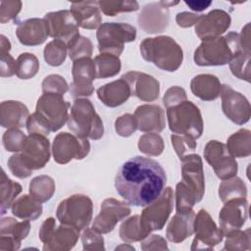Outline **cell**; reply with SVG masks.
Listing matches in <instances>:
<instances>
[{"instance_id": "11", "label": "cell", "mask_w": 251, "mask_h": 251, "mask_svg": "<svg viewBox=\"0 0 251 251\" xmlns=\"http://www.w3.org/2000/svg\"><path fill=\"white\" fill-rule=\"evenodd\" d=\"M18 154L25 169L32 173L44 168L48 163L50 159V142L44 135L28 134L22 150Z\"/></svg>"}, {"instance_id": "42", "label": "cell", "mask_w": 251, "mask_h": 251, "mask_svg": "<svg viewBox=\"0 0 251 251\" xmlns=\"http://www.w3.org/2000/svg\"><path fill=\"white\" fill-rule=\"evenodd\" d=\"M138 149L148 156H159L165 149V143L158 133L149 132L139 137Z\"/></svg>"}, {"instance_id": "31", "label": "cell", "mask_w": 251, "mask_h": 251, "mask_svg": "<svg viewBox=\"0 0 251 251\" xmlns=\"http://www.w3.org/2000/svg\"><path fill=\"white\" fill-rule=\"evenodd\" d=\"M222 84L220 79L210 74H202L194 76L190 82L192 93L203 101H213L220 96Z\"/></svg>"}, {"instance_id": "41", "label": "cell", "mask_w": 251, "mask_h": 251, "mask_svg": "<svg viewBox=\"0 0 251 251\" xmlns=\"http://www.w3.org/2000/svg\"><path fill=\"white\" fill-rule=\"evenodd\" d=\"M226 239L223 250L238 251L251 249V234L250 228L246 230L235 229L226 234Z\"/></svg>"}, {"instance_id": "15", "label": "cell", "mask_w": 251, "mask_h": 251, "mask_svg": "<svg viewBox=\"0 0 251 251\" xmlns=\"http://www.w3.org/2000/svg\"><path fill=\"white\" fill-rule=\"evenodd\" d=\"M222 110L232 123L241 126L250 120L251 107L247 98L227 84H223L220 92Z\"/></svg>"}, {"instance_id": "10", "label": "cell", "mask_w": 251, "mask_h": 251, "mask_svg": "<svg viewBox=\"0 0 251 251\" xmlns=\"http://www.w3.org/2000/svg\"><path fill=\"white\" fill-rule=\"evenodd\" d=\"M70 107L63 95L43 93L37 100L35 112L46 120L52 131H57L68 122Z\"/></svg>"}, {"instance_id": "23", "label": "cell", "mask_w": 251, "mask_h": 251, "mask_svg": "<svg viewBox=\"0 0 251 251\" xmlns=\"http://www.w3.org/2000/svg\"><path fill=\"white\" fill-rule=\"evenodd\" d=\"M28 221L18 222L13 218H3L0 223V251L19 250L21 242L29 232Z\"/></svg>"}, {"instance_id": "1", "label": "cell", "mask_w": 251, "mask_h": 251, "mask_svg": "<svg viewBox=\"0 0 251 251\" xmlns=\"http://www.w3.org/2000/svg\"><path fill=\"white\" fill-rule=\"evenodd\" d=\"M167 175L155 160L135 156L125 162L115 177V188L128 204L145 207L164 191Z\"/></svg>"}, {"instance_id": "19", "label": "cell", "mask_w": 251, "mask_h": 251, "mask_svg": "<svg viewBox=\"0 0 251 251\" xmlns=\"http://www.w3.org/2000/svg\"><path fill=\"white\" fill-rule=\"evenodd\" d=\"M248 218V202L245 197L233 198L225 202L219 214L220 228L224 236L240 227Z\"/></svg>"}, {"instance_id": "3", "label": "cell", "mask_w": 251, "mask_h": 251, "mask_svg": "<svg viewBox=\"0 0 251 251\" xmlns=\"http://www.w3.org/2000/svg\"><path fill=\"white\" fill-rule=\"evenodd\" d=\"M241 49L239 33L230 31L225 36L203 40L195 50L193 60L201 67L224 66Z\"/></svg>"}, {"instance_id": "20", "label": "cell", "mask_w": 251, "mask_h": 251, "mask_svg": "<svg viewBox=\"0 0 251 251\" xmlns=\"http://www.w3.org/2000/svg\"><path fill=\"white\" fill-rule=\"evenodd\" d=\"M230 16L224 10L215 9L201 19L195 25V33L203 41L221 36L230 26Z\"/></svg>"}, {"instance_id": "29", "label": "cell", "mask_w": 251, "mask_h": 251, "mask_svg": "<svg viewBox=\"0 0 251 251\" xmlns=\"http://www.w3.org/2000/svg\"><path fill=\"white\" fill-rule=\"evenodd\" d=\"M79 237V230L72 226L61 224L55 227L47 242L43 243L44 251H67L74 248Z\"/></svg>"}, {"instance_id": "59", "label": "cell", "mask_w": 251, "mask_h": 251, "mask_svg": "<svg viewBox=\"0 0 251 251\" xmlns=\"http://www.w3.org/2000/svg\"><path fill=\"white\" fill-rule=\"evenodd\" d=\"M55 227H56V222L54 218H48L42 223L39 229V239L41 240L42 243L47 242V240L49 239Z\"/></svg>"}, {"instance_id": "28", "label": "cell", "mask_w": 251, "mask_h": 251, "mask_svg": "<svg viewBox=\"0 0 251 251\" xmlns=\"http://www.w3.org/2000/svg\"><path fill=\"white\" fill-rule=\"evenodd\" d=\"M28 117L27 107L20 101H3L0 105V124L3 127L21 128L26 125Z\"/></svg>"}, {"instance_id": "13", "label": "cell", "mask_w": 251, "mask_h": 251, "mask_svg": "<svg viewBox=\"0 0 251 251\" xmlns=\"http://www.w3.org/2000/svg\"><path fill=\"white\" fill-rule=\"evenodd\" d=\"M43 19L47 24L49 36L63 41L68 48L79 37L78 25L71 11L50 12Z\"/></svg>"}, {"instance_id": "61", "label": "cell", "mask_w": 251, "mask_h": 251, "mask_svg": "<svg viewBox=\"0 0 251 251\" xmlns=\"http://www.w3.org/2000/svg\"><path fill=\"white\" fill-rule=\"evenodd\" d=\"M11 50V42L9 39L4 35H0V53H9Z\"/></svg>"}, {"instance_id": "18", "label": "cell", "mask_w": 251, "mask_h": 251, "mask_svg": "<svg viewBox=\"0 0 251 251\" xmlns=\"http://www.w3.org/2000/svg\"><path fill=\"white\" fill-rule=\"evenodd\" d=\"M182 182L192 191L197 203L205 193V177L202 159L197 154H189L181 159Z\"/></svg>"}, {"instance_id": "44", "label": "cell", "mask_w": 251, "mask_h": 251, "mask_svg": "<svg viewBox=\"0 0 251 251\" xmlns=\"http://www.w3.org/2000/svg\"><path fill=\"white\" fill-rule=\"evenodd\" d=\"M100 11L109 17H114L119 13L134 12L139 9V5L136 1H121V0H108L98 1Z\"/></svg>"}, {"instance_id": "34", "label": "cell", "mask_w": 251, "mask_h": 251, "mask_svg": "<svg viewBox=\"0 0 251 251\" xmlns=\"http://www.w3.org/2000/svg\"><path fill=\"white\" fill-rule=\"evenodd\" d=\"M149 234L150 232L141 225L140 217L138 215L132 216L126 220L121 225L119 229V235L126 243L142 241Z\"/></svg>"}, {"instance_id": "55", "label": "cell", "mask_w": 251, "mask_h": 251, "mask_svg": "<svg viewBox=\"0 0 251 251\" xmlns=\"http://www.w3.org/2000/svg\"><path fill=\"white\" fill-rule=\"evenodd\" d=\"M7 164H8V168H9L10 172L12 173V175L19 178H26V177L30 176L32 174L25 169L24 164L21 162L18 153H15L14 155H12L9 158Z\"/></svg>"}, {"instance_id": "27", "label": "cell", "mask_w": 251, "mask_h": 251, "mask_svg": "<svg viewBox=\"0 0 251 251\" xmlns=\"http://www.w3.org/2000/svg\"><path fill=\"white\" fill-rule=\"evenodd\" d=\"M131 92L128 83L120 78L112 82L106 83L97 89L99 100L110 108H115L123 105L130 97Z\"/></svg>"}, {"instance_id": "4", "label": "cell", "mask_w": 251, "mask_h": 251, "mask_svg": "<svg viewBox=\"0 0 251 251\" xmlns=\"http://www.w3.org/2000/svg\"><path fill=\"white\" fill-rule=\"evenodd\" d=\"M68 127L80 138L100 139L104 134V126L94 106L86 98H76L69 113Z\"/></svg>"}, {"instance_id": "40", "label": "cell", "mask_w": 251, "mask_h": 251, "mask_svg": "<svg viewBox=\"0 0 251 251\" xmlns=\"http://www.w3.org/2000/svg\"><path fill=\"white\" fill-rule=\"evenodd\" d=\"M39 70V61L34 54L22 53L16 60V75L21 79L33 77Z\"/></svg>"}, {"instance_id": "51", "label": "cell", "mask_w": 251, "mask_h": 251, "mask_svg": "<svg viewBox=\"0 0 251 251\" xmlns=\"http://www.w3.org/2000/svg\"><path fill=\"white\" fill-rule=\"evenodd\" d=\"M25 126H26V129L29 134L36 133V134L48 136L49 133L52 131L50 125L46 122L45 119H43L36 112L29 115V117L26 121Z\"/></svg>"}, {"instance_id": "14", "label": "cell", "mask_w": 251, "mask_h": 251, "mask_svg": "<svg viewBox=\"0 0 251 251\" xmlns=\"http://www.w3.org/2000/svg\"><path fill=\"white\" fill-rule=\"evenodd\" d=\"M193 232L195 237L191 244V250L213 249L224 238L222 229L217 226L210 214L204 209L199 210L194 217Z\"/></svg>"}, {"instance_id": "46", "label": "cell", "mask_w": 251, "mask_h": 251, "mask_svg": "<svg viewBox=\"0 0 251 251\" xmlns=\"http://www.w3.org/2000/svg\"><path fill=\"white\" fill-rule=\"evenodd\" d=\"M171 141L175 152L180 160L186 155L192 154V152H194L197 147L195 139L187 135L174 133L171 135Z\"/></svg>"}, {"instance_id": "33", "label": "cell", "mask_w": 251, "mask_h": 251, "mask_svg": "<svg viewBox=\"0 0 251 251\" xmlns=\"http://www.w3.org/2000/svg\"><path fill=\"white\" fill-rule=\"evenodd\" d=\"M226 147L234 158H245L251 154V132L249 129L241 128L232 133L226 141Z\"/></svg>"}, {"instance_id": "17", "label": "cell", "mask_w": 251, "mask_h": 251, "mask_svg": "<svg viewBox=\"0 0 251 251\" xmlns=\"http://www.w3.org/2000/svg\"><path fill=\"white\" fill-rule=\"evenodd\" d=\"M73 82L71 83V94L75 98L90 96L94 87L92 81L96 78L94 61L90 58H80L73 63Z\"/></svg>"}, {"instance_id": "58", "label": "cell", "mask_w": 251, "mask_h": 251, "mask_svg": "<svg viewBox=\"0 0 251 251\" xmlns=\"http://www.w3.org/2000/svg\"><path fill=\"white\" fill-rule=\"evenodd\" d=\"M202 15H197L189 12H180L176 17V22L180 27H190L198 23Z\"/></svg>"}, {"instance_id": "2", "label": "cell", "mask_w": 251, "mask_h": 251, "mask_svg": "<svg viewBox=\"0 0 251 251\" xmlns=\"http://www.w3.org/2000/svg\"><path fill=\"white\" fill-rule=\"evenodd\" d=\"M140 53L145 61L166 72H176L183 60L180 45L167 35L143 39L140 43Z\"/></svg>"}, {"instance_id": "35", "label": "cell", "mask_w": 251, "mask_h": 251, "mask_svg": "<svg viewBox=\"0 0 251 251\" xmlns=\"http://www.w3.org/2000/svg\"><path fill=\"white\" fill-rule=\"evenodd\" d=\"M22 192V185L7 176L4 170L1 172L0 178V210L4 215L12 206L16 197Z\"/></svg>"}, {"instance_id": "48", "label": "cell", "mask_w": 251, "mask_h": 251, "mask_svg": "<svg viewBox=\"0 0 251 251\" xmlns=\"http://www.w3.org/2000/svg\"><path fill=\"white\" fill-rule=\"evenodd\" d=\"M92 51L93 45L91 40L81 35L68 48L69 56L73 62L80 58H90Z\"/></svg>"}, {"instance_id": "6", "label": "cell", "mask_w": 251, "mask_h": 251, "mask_svg": "<svg viewBox=\"0 0 251 251\" xmlns=\"http://www.w3.org/2000/svg\"><path fill=\"white\" fill-rule=\"evenodd\" d=\"M92 214V200L84 194H74L64 199L56 210V217L61 224L72 226L78 230L88 226Z\"/></svg>"}, {"instance_id": "21", "label": "cell", "mask_w": 251, "mask_h": 251, "mask_svg": "<svg viewBox=\"0 0 251 251\" xmlns=\"http://www.w3.org/2000/svg\"><path fill=\"white\" fill-rule=\"evenodd\" d=\"M137 21L140 28L146 33L162 32L169 25V7L164 1L147 4L138 15Z\"/></svg>"}, {"instance_id": "50", "label": "cell", "mask_w": 251, "mask_h": 251, "mask_svg": "<svg viewBox=\"0 0 251 251\" xmlns=\"http://www.w3.org/2000/svg\"><path fill=\"white\" fill-rule=\"evenodd\" d=\"M82 248L84 250H105L104 238L94 228H84L81 234Z\"/></svg>"}, {"instance_id": "54", "label": "cell", "mask_w": 251, "mask_h": 251, "mask_svg": "<svg viewBox=\"0 0 251 251\" xmlns=\"http://www.w3.org/2000/svg\"><path fill=\"white\" fill-rule=\"evenodd\" d=\"M186 99V92L185 90L180 86H172L170 87L164 94L163 97V103L166 107V109L177 105Z\"/></svg>"}, {"instance_id": "57", "label": "cell", "mask_w": 251, "mask_h": 251, "mask_svg": "<svg viewBox=\"0 0 251 251\" xmlns=\"http://www.w3.org/2000/svg\"><path fill=\"white\" fill-rule=\"evenodd\" d=\"M16 74V61L9 53H0V76L11 77Z\"/></svg>"}, {"instance_id": "47", "label": "cell", "mask_w": 251, "mask_h": 251, "mask_svg": "<svg viewBox=\"0 0 251 251\" xmlns=\"http://www.w3.org/2000/svg\"><path fill=\"white\" fill-rule=\"evenodd\" d=\"M26 135L20 128H9L2 136L4 148L9 152L18 153L22 150Z\"/></svg>"}, {"instance_id": "26", "label": "cell", "mask_w": 251, "mask_h": 251, "mask_svg": "<svg viewBox=\"0 0 251 251\" xmlns=\"http://www.w3.org/2000/svg\"><path fill=\"white\" fill-rule=\"evenodd\" d=\"M70 11L75 17L77 25L82 28L94 29L101 25L102 16L98 1L74 2Z\"/></svg>"}, {"instance_id": "37", "label": "cell", "mask_w": 251, "mask_h": 251, "mask_svg": "<svg viewBox=\"0 0 251 251\" xmlns=\"http://www.w3.org/2000/svg\"><path fill=\"white\" fill-rule=\"evenodd\" d=\"M55 181L52 177L42 175L34 177L29 182V194L38 202L44 203L51 199L55 192Z\"/></svg>"}, {"instance_id": "60", "label": "cell", "mask_w": 251, "mask_h": 251, "mask_svg": "<svg viewBox=\"0 0 251 251\" xmlns=\"http://www.w3.org/2000/svg\"><path fill=\"white\" fill-rule=\"evenodd\" d=\"M184 3L192 10L195 12H201L206 10L212 5V1H184Z\"/></svg>"}, {"instance_id": "38", "label": "cell", "mask_w": 251, "mask_h": 251, "mask_svg": "<svg viewBox=\"0 0 251 251\" xmlns=\"http://www.w3.org/2000/svg\"><path fill=\"white\" fill-rule=\"evenodd\" d=\"M220 199L225 203L233 198L247 196V188L244 181L236 176L224 179L219 186Z\"/></svg>"}, {"instance_id": "36", "label": "cell", "mask_w": 251, "mask_h": 251, "mask_svg": "<svg viewBox=\"0 0 251 251\" xmlns=\"http://www.w3.org/2000/svg\"><path fill=\"white\" fill-rule=\"evenodd\" d=\"M96 78L112 77L121 71V60L118 56L109 53H100L94 58Z\"/></svg>"}, {"instance_id": "22", "label": "cell", "mask_w": 251, "mask_h": 251, "mask_svg": "<svg viewBox=\"0 0 251 251\" xmlns=\"http://www.w3.org/2000/svg\"><path fill=\"white\" fill-rule=\"evenodd\" d=\"M129 85L131 95L145 102L155 101L159 97L160 82L150 75L130 71L122 75Z\"/></svg>"}, {"instance_id": "49", "label": "cell", "mask_w": 251, "mask_h": 251, "mask_svg": "<svg viewBox=\"0 0 251 251\" xmlns=\"http://www.w3.org/2000/svg\"><path fill=\"white\" fill-rule=\"evenodd\" d=\"M43 93H56L64 95L69 90L66 79L60 75H49L42 81Z\"/></svg>"}, {"instance_id": "16", "label": "cell", "mask_w": 251, "mask_h": 251, "mask_svg": "<svg viewBox=\"0 0 251 251\" xmlns=\"http://www.w3.org/2000/svg\"><path fill=\"white\" fill-rule=\"evenodd\" d=\"M131 210L127 204L115 198H107L101 203L100 213L94 219L92 228L103 233L111 232L116 225L126 218Z\"/></svg>"}, {"instance_id": "12", "label": "cell", "mask_w": 251, "mask_h": 251, "mask_svg": "<svg viewBox=\"0 0 251 251\" xmlns=\"http://www.w3.org/2000/svg\"><path fill=\"white\" fill-rule=\"evenodd\" d=\"M204 158L213 168L216 176L222 180L236 176L238 171L237 162L230 155L226 144L217 140H210L205 146Z\"/></svg>"}, {"instance_id": "9", "label": "cell", "mask_w": 251, "mask_h": 251, "mask_svg": "<svg viewBox=\"0 0 251 251\" xmlns=\"http://www.w3.org/2000/svg\"><path fill=\"white\" fill-rule=\"evenodd\" d=\"M174 207V192L171 187H165L162 194L142 210L140 223L149 232L160 230L167 223Z\"/></svg>"}, {"instance_id": "25", "label": "cell", "mask_w": 251, "mask_h": 251, "mask_svg": "<svg viewBox=\"0 0 251 251\" xmlns=\"http://www.w3.org/2000/svg\"><path fill=\"white\" fill-rule=\"evenodd\" d=\"M16 35L23 45L36 46L45 42L49 31L44 19L32 18L18 25Z\"/></svg>"}, {"instance_id": "30", "label": "cell", "mask_w": 251, "mask_h": 251, "mask_svg": "<svg viewBox=\"0 0 251 251\" xmlns=\"http://www.w3.org/2000/svg\"><path fill=\"white\" fill-rule=\"evenodd\" d=\"M195 214L193 211L188 213L176 212L171 219L166 236L173 243H180L193 234V223Z\"/></svg>"}, {"instance_id": "45", "label": "cell", "mask_w": 251, "mask_h": 251, "mask_svg": "<svg viewBox=\"0 0 251 251\" xmlns=\"http://www.w3.org/2000/svg\"><path fill=\"white\" fill-rule=\"evenodd\" d=\"M197 203L192 191L182 182L176 186V209L178 213H188L193 211V206Z\"/></svg>"}, {"instance_id": "24", "label": "cell", "mask_w": 251, "mask_h": 251, "mask_svg": "<svg viewBox=\"0 0 251 251\" xmlns=\"http://www.w3.org/2000/svg\"><path fill=\"white\" fill-rule=\"evenodd\" d=\"M137 129L142 132H161L166 126L165 113L159 105H140L134 112Z\"/></svg>"}, {"instance_id": "62", "label": "cell", "mask_w": 251, "mask_h": 251, "mask_svg": "<svg viewBox=\"0 0 251 251\" xmlns=\"http://www.w3.org/2000/svg\"><path fill=\"white\" fill-rule=\"evenodd\" d=\"M118 249H129V250H133L134 251V247L133 246L126 245V244H123V245H120V246L116 247V250H118Z\"/></svg>"}, {"instance_id": "53", "label": "cell", "mask_w": 251, "mask_h": 251, "mask_svg": "<svg viewBox=\"0 0 251 251\" xmlns=\"http://www.w3.org/2000/svg\"><path fill=\"white\" fill-rule=\"evenodd\" d=\"M21 1H1L0 2V23L5 24L15 19L21 12Z\"/></svg>"}, {"instance_id": "52", "label": "cell", "mask_w": 251, "mask_h": 251, "mask_svg": "<svg viewBox=\"0 0 251 251\" xmlns=\"http://www.w3.org/2000/svg\"><path fill=\"white\" fill-rule=\"evenodd\" d=\"M115 129L120 136H130L137 129L134 116L131 114H125L119 117L115 122Z\"/></svg>"}, {"instance_id": "7", "label": "cell", "mask_w": 251, "mask_h": 251, "mask_svg": "<svg viewBox=\"0 0 251 251\" xmlns=\"http://www.w3.org/2000/svg\"><path fill=\"white\" fill-rule=\"evenodd\" d=\"M96 37L100 53L119 57L124 51L125 43L135 40L136 28L125 23H105L98 27Z\"/></svg>"}, {"instance_id": "56", "label": "cell", "mask_w": 251, "mask_h": 251, "mask_svg": "<svg viewBox=\"0 0 251 251\" xmlns=\"http://www.w3.org/2000/svg\"><path fill=\"white\" fill-rule=\"evenodd\" d=\"M141 249L144 251L147 250H169L167 241L161 235L151 234L149 237L144 238L140 245Z\"/></svg>"}, {"instance_id": "5", "label": "cell", "mask_w": 251, "mask_h": 251, "mask_svg": "<svg viewBox=\"0 0 251 251\" xmlns=\"http://www.w3.org/2000/svg\"><path fill=\"white\" fill-rule=\"evenodd\" d=\"M167 120L171 131L175 134L199 138L203 133L204 123L199 108L185 100L167 109Z\"/></svg>"}, {"instance_id": "43", "label": "cell", "mask_w": 251, "mask_h": 251, "mask_svg": "<svg viewBox=\"0 0 251 251\" xmlns=\"http://www.w3.org/2000/svg\"><path fill=\"white\" fill-rule=\"evenodd\" d=\"M67 45L60 40L54 39L50 41L44 48V60L52 67L61 66L66 60Z\"/></svg>"}, {"instance_id": "32", "label": "cell", "mask_w": 251, "mask_h": 251, "mask_svg": "<svg viewBox=\"0 0 251 251\" xmlns=\"http://www.w3.org/2000/svg\"><path fill=\"white\" fill-rule=\"evenodd\" d=\"M12 214L22 220L35 221L42 214V205L31 195L25 194L19 197L11 206Z\"/></svg>"}, {"instance_id": "39", "label": "cell", "mask_w": 251, "mask_h": 251, "mask_svg": "<svg viewBox=\"0 0 251 251\" xmlns=\"http://www.w3.org/2000/svg\"><path fill=\"white\" fill-rule=\"evenodd\" d=\"M250 56L251 51H246L244 49L239 50L232 57L228 63L229 69L234 76L239 79L250 82L251 73H250Z\"/></svg>"}, {"instance_id": "8", "label": "cell", "mask_w": 251, "mask_h": 251, "mask_svg": "<svg viewBox=\"0 0 251 251\" xmlns=\"http://www.w3.org/2000/svg\"><path fill=\"white\" fill-rule=\"evenodd\" d=\"M90 151V143L86 138H80L73 133H58L52 144V154L54 161L65 165L73 159L82 160Z\"/></svg>"}]
</instances>
